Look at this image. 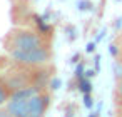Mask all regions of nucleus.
<instances>
[{
    "mask_svg": "<svg viewBox=\"0 0 122 117\" xmlns=\"http://www.w3.org/2000/svg\"><path fill=\"white\" fill-rule=\"evenodd\" d=\"M42 45V40L39 37V34L30 32V30H24V29H17L12 30L5 40V47L9 52L14 50H32Z\"/></svg>",
    "mask_w": 122,
    "mask_h": 117,
    "instance_id": "1",
    "label": "nucleus"
},
{
    "mask_svg": "<svg viewBox=\"0 0 122 117\" xmlns=\"http://www.w3.org/2000/svg\"><path fill=\"white\" fill-rule=\"evenodd\" d=\"M0 117H14V115H12V114H10L7 109H5V110H2V109H0Z\"/></svg>",
    "mask_w": 122,
    "mask_h": 117,
    "instance_id": "12",
    "label": "nucleus"
},
{
    "mask_svg": "<svg viewBox=\"0 0 122 117\" xmlns=\"http://www.w3.org/2000/svg\"><path fill=\"white\" fill-rule=\"evenodd\" d=\"M82 72H84V67L80 65V67H77V70H75V75H77V77H82Z\"/></svg>",
    "mask_w": 122,
    "mask_h": 117,
    "instance_id": "13",
    "label": "nucleus"
},
{
    "mask_svg": "<svg viewBox=\"0 0 122 117\" xmlns=\"http://www.w3.org/2000/svg\"><path fill=\"white\" fill-rule=\"evenodd\" d=\"M77 7H79L80 10H89V9L92 7V4L89 2V0H80V2L77 4Z\"/></svg>",
    "mask_w": 122,
    "mask_h": 117,
    "instance_id": "10",
    "label": "nucleus"
},
{
    "mask_svg": "<svg viewBox=\"0 0 122 117\" xmlns=\"http://www.w3.org/2000/svg\"><path fill=\"white\" fill-rule=\"evenodd\" d=\"M115 95H117V102H120V104H122V77H120V79H117Z\"/></svg>",
    "mask_w": 122,
    "mask_h": 117,
    "instance_id": "8",
    "label": "nucleus"
},
{
    "mask_svg": "<svg viewBox=\"0 0 122 117\" xmlns=\"http://www.w3.org/2000/svg\"><path fill=\"white\" fill-rule=\"evenodd\" d=\"M94 49H95V44H89L87 45V52H92Z\"/></svg>",
    "mask_w": 122,
    "mask_h": 117,
    "instance_id": "14",
    "label": "nucleus"
},
{
    "mask_svg": "<svg viewBox=\"0 0 122 117\" xmlns=\"http://www.w3.org/2000/svg\"><path fill=\"white\" fill-rule=\"evenodd\" d=\"M79 90L82 92V94H90L92 92V82L85 77H80V80H79Z\"/></svg>",
    "mask_w": 122,
    "mask_h": 117,
    "instance_id": "5",
    "label": "nucleus"
},
{
    "mask_svg": "<svg viewBox=\"0 0 122 117\" xmlns=\"http://www.w3.org/2000/svg\"><path fill=\"white\" fill-rule=\"evenodd\" d=\"M110 54H112V55H117V49H115V45H110Z\"/></svg>",
    "mask_w": 122,
    "mask_h": 117,
    "instance_id": "15",
    "label": "nucleus"
},
{
    "mask_svg": "<svg viewBox=\"0 0 122 117\" xmlns=\"http://www.w3.org/2000/svg\"><path fill=\"white\" fill-rule=\"evenodd\" d=\"M112 69H114L115 79H120V77H122V62H120V60H115L114 65H112Z\"/></svg>",
    "mask_w": 122,
    "mask_h": 117,
    "instance_id": "7",
    "label": "nucleus"
},
{
    "mask_svg": "<svg viewBox=\"0 0 122 117\" xmlns=\"http://www.w3.org/2000/svg\"><path fill=\"white\" fill-rule=\"evenodd\" d=\"M84 100H85V107H89V109H90V107H92V104H94V102H92V99H90V94H84Z\"/></svg>",
    "mask_w": 122,
    "mask_h": 117,
    "instance_id": "11",
    "label": "nucleus"
},
{
    "mask_svg": "<svg viewBox=\"0 0 122 117\" xmlns=\"http://www.w3.org/2000/svg\"><path fill=\"white\" fill-rule=\"evenodd\" d=\"M35 22H37V25H39V29H40V32H42V34H45V32H49V30H50V27H49L47 24H44V20H42L40 17H35Z\"/></svg>",
    "mask_w": 122,
    "mask_h": 117,
    "instance_id": "9",
    "label": "nucleus"
},
{
    "mask_svg": "<svg viewBox=\"0 0 122 117\" xmlns=\"http://www.w3.org/2000/svg\"><path fill=\"white\" fill-rule=\"evenodd\" d=\"M12 60H15L17 64L20 65H25V67H37V65H42L49 60L50 54H49V49L40 45L37 49H32V50H14V52H9Z\"/></svg>",
    "mask_w": 122,
    "mask_h": 117,
    "instance_id": "2",
    "label": "nucleus"
},
{
    "mask_svg": "<svg viewBox=\"0 0 122 117\" xmlns=\"http://www.w3.org/2000/svg\"><path fill=\"white\" fill-rule=\"evenodd\" d=\"M89 117H99V114H97V112H94V114H90Z\"/></svg>",
    "mask_w": 122,
    "mask_h": 117,
    "instance_id": "17",
    "label": "nucleus"
},
{
    "mask_svg": "<svg viewBox=\"0 0 122 117\" xmlns=\"http://www.w3.org/2000/svg\"><path fill=\"white\" fill-rule=\"evenodd\" d=\"M64 117H74V115H72V112H67V114H65Z\"/></svg>",
    "mask_w": 122,
    "mask_h": 117,
    "instance_id": "18",
    "label": "nucleus"
},
{
    "mask_svg": "<svg viewBox=\"0 0 122 117\" xmlns=\"http://www.w3.org/2000/svg\"><path fill=\"white\" fill-rule=\"evenodd\" d=\"M30 99V97H29ZM24 99V97H15L12 95L7 100V110L14 115V117H29L30 114V100Z\"/></svg>",
    "mask_w": 122,
    "mask_h": 117,
    "instance_id": "3",
    "label": "nucleus"
},
{
    "mask_svg": "<svg viewBox=\"0 0 122 117\" xmlns=\"http://www.w3.org/2000/svg\"><path fill=\"white\" fill-rule=\"evenodd\" d=\"M7 100H9V89L4 84V80L0 79V105H4Z\"/></svg>",
    "mask_w": 122,
    "mask_h": 117,
    "instance_id": "6",
    "label": "nucleus"
},
{
    "mask_svg": "<svg viewBox=\"0 0 122 117\" xmlns=\"http://www.w3.org/2000/svg\"><path fill=\"white\" fill-rule=\"evenodd\" d=\"M85 77H87V79L94 77V70H87V72H85Z\"/></svg>",
    "mask_w": 122,
    "mask_h": 117,
    "instance_id": "16",
    "label": "nucleus"
},
{
    "mask_svg": "<svg viewBox=\"0 0 122 117\" xmlns=\"http://www.w3.org/2000/svg\"><path fill=\"white\" fill-rule=\"evenodd\" d=\"M30 114L29 117H45V110L49 107V95H42L40 92L32 95L30 99Z\"/></svg>",
    "mask_w": 122,
    "mask_h": 117,
    "instance_id": "4",
    "label": "nucleus"
}]
</instances>
